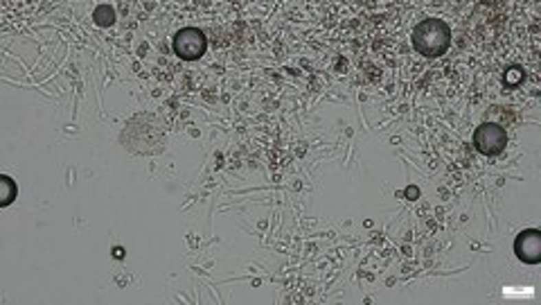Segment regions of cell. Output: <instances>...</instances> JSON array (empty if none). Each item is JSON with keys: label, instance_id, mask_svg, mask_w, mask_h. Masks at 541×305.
<instances>
[{"label": "cell", "instance_id": "6da1fadb", "mask_svg": "<svg viewBox=\"0 0 541 305\" xmlns=\"http://www.w3.org/2000/svg\"><path fill=\"white\" fill-rule=\"evenodd\" d=\"M410 41H413L415 50L426 57H440L451 45V30L440 19H426L413 30Z\"/></svg>", "mask_w": 541, "mask_h": 305}, {"label": "cell", "instance_id": "277c9868", "mask_svg": "<svg viewBox=\"0 0 541 305\" xmlns=\"http://www.w3.org/2000/svg\"><path fill=\"white\" fill-rule=\"evenodd\" d=\"M514 253L521 262L537 264L541 260V233L535 229L519 233L514 240Z\"/></svg>", "mask_w": 541, "mask_h": 305}, {"label": "cell", "instance_id": "ba28073f", "mask_svg": "<svg viewBox=\"0 0 541 305\" xmlns=\"http://www.w3.org/2000/svg\"><path fill=\"white\" fill-rule=\"evenodd\" d=\"M406 195H408V199H417V197H419V190H417L415 186H410Z\"/></svg>", "mask_w": 541, "mask_h": 305}, {"label": "cell", "instance_id": "52a82bcc", "mask_svg": "<svg viewBox=\"0 0 541 305\" xmlns=\"http://www.w3.org/2000/svg\"><path fill=\"white\" fill-rule=\"evenodd\" d=\"M505 82L510 84V86H516L519 82H523V70L521 68H510L505 73Z\"/></svg>", "mask_w": 541, "mask_h": 305}, {"label": "cell", "instance_id": "7a4b0ae2", "mask_svg": "<svg viewBox=\"0 0 541 305\" xmlns=\"http://www.w3.org/2000/svg\"><path fill=\"white\" fill-rule=\"evenodd\" d=\"M474 143L481 154L498 156V154H503V149L507 145V134L503 127L496 123H483L478 129L474 132Z\"/></svg>", "mask_w": 541, "mask_h": 305}, {"label": "cell", "instance_id": "5b68a950", "mask_svg": "<svg viewBox=\"0 0 541 305\" xmlns=\"http://www.w3.org/2000/svg\"><path fill=\"white\" fill-rule=\"evenodd\" d=\"M93 21L98 28H109L115 23V12H113L111 5H100L98 10L93 12Z\"/></svg>", "mask_w": 541, "mask_h": 305}, {"label": "cell", "instance_id": "8992f818", "mask_svg": "<svg viewBox=\"0 0 541 305\" xmlns=\"http://www.w3.org/2000/svg\"><path fill=\"white\" fill-rule=\"evenodd\" d=\"M0 183H3V190H5V195L0 197V204H3V206H10V204L14 202V197H16V183H14L7 174L0 176Z\"/></svg>", "mask_w": 541, "mask_h": 305}, {"label": "cell", "instance_id": "3957f363", "mask_svg": "<svg viewBox=\"0 0 541 305\" xmlns=\"http://www.w3.org/2000/svg\"><path fill=\"white\" fill-rule=\"evenodd\" d=\"M174 52L185 61H195L206 52V34L197 28H185L174 34Z\"/></svg>", "mask_w": 541, "mask_h": 305}]
</instances>
